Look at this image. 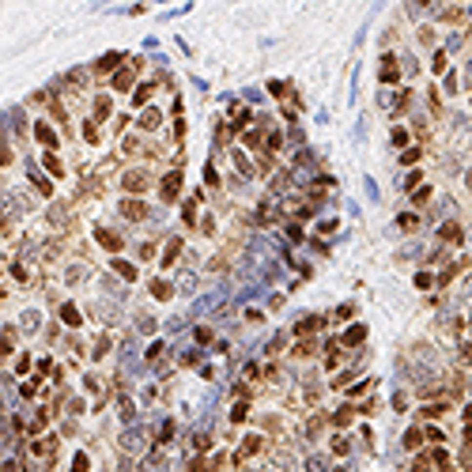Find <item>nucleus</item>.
<instances>
[{
	"label": "nucleus",
	"instance_id": "1",
	"mask_svg": "<svg viewBox=\"0 0 472 472\" xmlns=\"http://www.w3.org/2000/svg\"><path fill=\"white\" fill-rule=\"evenodd\" d=\"M178 189H182V174L174 170V174L163 178V201H174V197H178Z\"/></svg>",
	"mask_w": 472,
	"mask_h": 472
},
{
	"label": "nucleus",
	"instance_id": "2",
	"mask_svg": "<svg viewBox=\"0 0 472 472\" xmlns=\"http://www.w3.org/2000/svg\"><path fill=\"white\" fill-rule=\"evenodd\" d=\"M125 189H129V193H144V189H147V174L144 170H129L125 174Z\"/></svg>",
	"mask_w": 472,
	"mask_h": 472
},
{
	"label": "nucleus",
	"instance_id": "3",
	"mask_svg": "<svg viewBox=\"0 0 472 472\" xmlns=\"http://www.w3.org/2000/svg\"><path fill=\"white\" fill-rule=\"evenodd\" d=\"M121 215H125V219H144L147 208H144L140 201H121Z\"/></svg>",
	"mask_w": 472,
	"mask_h": 472
},
{
	"label": "nucleus",
	"instance_id": "4",
	"mask_svg": "<svg viewBox=\"0 0 472 472\" xmlns=\"http://www.w3.org/2000/svg\"><path fill=\"white\" fill-rule=\"evenodd\" d=\"M34 136H38V140H42L45 147H57V132L49 129L45 121H38V125H34Z\"/></svg>",
	"mask_w": 472,
	"mask_h": 472
},
{
	"label": "nucleus",
	"instance_id": "5",
	"mask_svg": "<svg viewBox=\"0 0 472 472\" xmlns=\"http://www.w3.org/2000/svg\"><path fill=\"white\" fill-rule=\"evenodd\" d=\"M314 329H321V317H302L299 325H295V332H299V336H306V332H314Z\"/></svg>",
	"mask_w": 472,
	"mask_h": 472
},
{
	"label": "nucleus",
	"instance_id": "6",
	"mask_svg": "<svg viewBox=\"0 0 472 472\" xmlns=\"http://www.w3.org/2000/svg\"><path fill=\"white\" fill-rule=\"evenodd\" d=\"M121 446H125V450H132V453H136V450H140V446H144V438H140V434H136V431H125V434H121Z\"/></svg>",
	"mask_w": 472,
	"mask_h": 472
},
{
	"label": "nucleus",
	"instance_id": "7",
	"mask_svg": "<svg viewBox=\"0 0 472 472\" xmlns=\"http://www.w3.org/2000/svg\"><path fill=\"white\" fill-rule=\"evenodd\" d=\"M363 336H367V329H363V325H351V329L344 332L340 340H344V344H363Z\"/></svg>",
	"mask_w": 472,
	"mask_h": 472
},
{
	"label": "nucleus",
	"instance_id": "8",
	"mask_svg": "<svg viewBox=\"0 0 472 472\" xmlns=\"http://www.w3.org/2000/svg\"><path fill=\"white\" fill-rule=\"evenodd\" d=\"M99 242L106 246V249H121V238H117L114 230H99Z\"/></svg>",
	"mask_w": 472,
	"mask_h": 472
},
{
	"label": "nucleus",
	"instance_id": "9",
	"mask_svg": "<svg viewBox=\"0 0 472 472\" xmlns=\"http://www.w3.org/2000/svg\"><path fill=\"white\" fill-rule=\"evenodd\" d=\"M401 72H397V64H393V57H386V64H382V83H393Z\"/></svg>",
	"mask_w": 472,
	"mask_h": 472
},
{
	"label": "nucleus",
	"instance_id": "10",
	"mask_svg": "<svg viewBox=\"0 0 472 472\" xmlns=\"http://www.w3.org/2000/svg\"><path fill=\"white\" fill-rule=\"evenodd\" d=\"M114 272L125 280H136V265H129V261H114Z\"/></svg>",
	"mask_w": 472,
	"mask_h": 472
},
{
	"label": "nucleus",
	"instance_id": "11",
	"mask_svg": "<svg viewBox=\"0 0 472 472\" xmlns=\"http://www.w3.org/2000/svg\"><path fill=\"white\" fill-rule=\"evenodd\" d=\"M159 121H163V114H159V110H144V117H140V125H144V129H155Z\"/></svg>",
	"mask_w": 472,
	"mask_h": 472
},
{
	"label": "nucleus",
	"instance_id": "12",
	"mask_svg": "<svg viewBox=\"0 0 472 472\" xmlns=\"http://www.w3.org/2000/svg\"><path fill=\"white\" fill-rule=\"evenodd\" d=\"M438 234H442V238H450V242H461V227H457V223H446Z\"/></svg>",
	"mask_w": 472,
	"mask_h": 472
},
{
	"label": "nucleus",
	"instance_id": "13",
	"mask_svg": "<svg viewBox=\"0 0 472 472\" xmlns=\"http://www.w3.org/2000/svg\"><path fill=\"white\" fill-rule=\"evenodd\" d=\"M151 295H155V299H170V284L155 280V284H151Z\"/></svg>",
	"mask_w": 472,
	"mask_h": 472
},
{
	"label": "nucleus",
	"instance_id": "14",
	"mask_svg": "<svg viewBox=\"0 0 472 472\" xmlns=\"http://www.w3.org/2000/svg\"><path fill=\"white\" fill-rule=\"evenodd\" d=\"M129 83H132V72H129V68H125V72H117V76H114V87H117V91H125Z\"/></svg>",
	"mask_w": 472,
	"mask_h": 472
},
{
	"label": "nucleus",
	"instance_id": "15",
	"mask_svg": "<svg viewBox=\"0 0 472 472\" xmlns=\"http://www.w3.org/2000/svg\"><path fill=\"white\" fill-rule=\"evenodd\" d=\"M178 249H182V242H178V238H170V246H166V253H163V265H170V261L178 257Z\"/></svg>",
	"mask_w": 472,
	"mask_h": 472
},
{
	"label": "nucleus",
	"instance_id": "16",
	"mask_svg": "<svg viewBox=\"0 0 472 472\" xmlns=\"http://www.w3.org/2000/svg\"><path fill=\"white\" fill-rule=\"evenodd\" d=\"M117 61H121V53H106V57L99 61V72H110V68L117 64Z\"/></svg>",
	"mask_w": 472,
	"mask_h": 472
},
{
	"label": "nucleus",
	"instance_id": "17",
	"mask_svg": "<svg viewBox=\"0 0 472 472\" xmlns=\"http://www.w3.org/2000/svg\"><path fill=\"white\" fill-rule=\"evenodd\" d=\"M30 182H34V185L42 189V193H49V189H53V185H49V182H45V178H42V174L34 170V166H30Z\"/></svg>",
	"mask_w": 472,
	"mask_h": 472
},
{
	"label": "nucleus",
	"instance_id": "18",
	"mask_svg": "<svg viewBox=\"0 0 472 472\" xmlns=\"http://www.w3.org/2000/svg\"><path fill=\"white\" fill-rule=\"evenodd\" d=\"M61 317H64L68 325H80V310H76V306H64V310H61Z\"/></svg>",
	"mask_w": 472,
	"mask_h": 472
},
{
	"label": "nucleus",
	"instance_id": "19",
	"mask_svg": "<svg viewBox=\"0 0 472 472\" xmlns=\"http://www.w3.org/2000/svg\"><path fill=\"white\" fill-rule=\"evenodd\" d=\"M147 95H151V83H144L140 91H136V95H132V102H136V106H140V102H147Z\"/></svg>",
	"mask_w": 472,
	"mask_h": 472
},
{
	"label": "nucleus",
	"instance_id": "20",
	"mask_svg": "<svg viewBox=\"0 0 472 472\" xmlns=\"http://www.w3.org/2000/svg\"><path fill=\"white\" fill-rule=\"evenodd\" d=\"M34 325H38V314H34V310H27V314H23V329H34Z\"/></svg>",
	"mask_w": 472,
	"mask_h": 472
},
{
	"label": "nucleus",
	"instance_id": "21",
	"mask_svg": "<svg viewBox=\"0 0 472 472\" xmlns=\"http://www.w3.org/2000/svg\"><path fill=\"white\" fill-rule=\"evenodd\" d=\"M404 446H408V450H415V446H419V431H408V434H404Z\"/></svg>",
	"mask_w": 472,
	"mask_h": 472
},
{
	"label": "nucleus",
	"instance_id": "22",
	"mask_svg": "<svg viewBox=\"0 0 472 472\" xmlns=\"http://www.w3.org/2000/svg\"><path fill=\"white\" fill-rule=\"evenodd\" d=\"M95 114H99V117L110 114V99H99V102H95Z\"/></svg>",
	"mask_w": 472,
	"mask_h": 472
},
{
	"label": "nucleus",
	"instance_id": "23",
	"mask_svg": "<svg viewBox=\"0 0 472 472\" xmlns=\"http://www.w3.org/2000/svg\"><path fill=\"white\" fill-rule=\"evenodd\" d=\"M415 159H419V151H415V147H408V151H404V155H401V163H404V166H412Z\"/></svg>",
	"mask_w": 472,
	"mask_h": 472
},
{
	"label": "nucleus",
	"instance_id": "24",
	"mask_svg": "<svg viewBox=\"0 0 472 472\" xmlns=\"http://www.w3.org/2000/svg\"><path fill=\"white\" fill-rule=\"evenodd\" d=\"M72 472H87V457H83V453H76V461H72Z\"/></svg>",
	"mask_w": 472,
	"mask_h": 472
},
{
	"label": "nucleus",
	"instance_id": "25",
	"mask_svg": "<svg viewBox=\"0 0 472 472\" xmlns=\"http://www.w3.org/2000/svg\"><path fill=\"white\" fill-rule=\"evenodd\" d=\"M230 419H234V423H242V419H246V404H234V412H230Z\"/></svg>",
	"mask_w": 472,
	"mask_h": 472
},
{
	"label": "nucleus",
	"instance_id": "26",
	"mask_svg": "<svg viewBox=\"0 0 472 472\" xmlns=\"http://www.w3.org/2000/svg\"><path fill=\"white\" fill-rule=\"evenodd\" d=\"M193 336H197V344H208V340H212V329H197Z\"/></svg>",
	"mask_w": 472,
	"mask_h": 472
},
{
	"label": "nucleus",
	"instance_id": "27",
	"mask_svg": "<svg viewBox=\"0 0 472 472\" xmlns=\"http://www.w3.org/2000/svg\"><path fill=\"white\" fill-rule=\"evenodd\" d=\"M4 163H12V151H8V144L0 140V166H4Z\"/></svg>",
	"mask_w": 472,
	"mask_h": 472
},
{
	"label": "nucleus",
	"instance_id": "28",
	"mask_svg": "<svg viewBox=\"0 0 472 472\" xmlns=\"http://www.w3.org/2000/svg\"><path fill=\"white\" fill-rule=\"evenodd\" d=\"M159 355H163V340H159V344H151V348H147V359H159Z\"/></svg>",
	"mask_w": 472,
	"mask_h": 472
},
{
	"label": "nucleus",
	"instance_id": "29",
	"mask_svg": "<svg viewBox=\"0 0 472 472\" xmlns=\"http://www.w3.org/2000/svg\"><path fill=\"white\" fill-rule=\"evenodd\" d=\"M434 72H446V53H434Z\"/></svg>",
	"mask_w": 472,
	"mask_h": 472
},
{
	"label": "nucleus",
	"instance_id": "30",
	"mask_svg": "<svg viewBox=\"0 0 472 472\" xmlns=\"http://www.w3.org/2000/svg\"><path fill=\"white\" fill-rule=\"evenodd\" d=\"M325 469V457H310V472H321Z\"/></svg>",
	"mask_w": 472,
	"mask_h": 472
},
{
	"label": "nucleus",
	"instance_id": "31",
	"mask_svg": "<svg viewBox=\"0 0 472 472\" xmlns=\"http://www.w3.org/2000/svg\"><path fill=\"white\" fill-rule=\"evenodd\" d=\"M8 351H12V340H4V336H0V355H8Z\"/></svg>",
	"mask_w": 472,
	"mask_h": 472
},
{
	"label": "nucleus",
	"instance_id": "32",
	"mask_svg": "<svg viewBox=\"0 0 472 472\" xmlns=\"http://www.w3.org/2000/svg\"><path fill=\"white\" fill-rule=\"evenodd\" d=\"M189 472H204V465H201V461H197V465H193V469H189Z\"/></svg>",
	"mask_w": 472,
	"mask_h": 472
},
{
	"label": "nucleus",
	"instance_id": "33",
	"mask_svg": "<svg viewBox=\"0 0 472 472\" xmlns=\"http://www.w3.org/2000/svg\"><path fill=\"white\" fill-rule=\"evenodd\" d=\"M4 472H15V465H12V461H8V465H4Z\"/></svg>",
	"mask_w": 472,
	"mask_h": 472
}]
</instances>
